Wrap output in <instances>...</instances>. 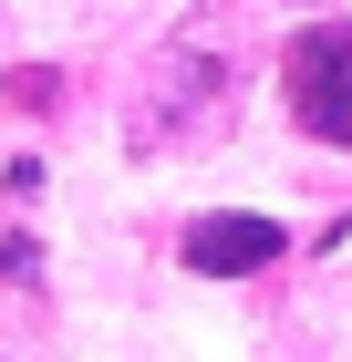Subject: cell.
<instances>
[{
    "mask_svg": "<svg viewBox=\"0 0 352 362\" xmlns=\"http://www.w3.org/2000/svg\"><path fill=\"white\" fill-rule=\"evenodd\" d=\"M228 83H239V52H228V31H217V21H187V31H176V42L156 52V104L135 114V145H156V135H187V124H208Z\"/></svg>",
    "mask_w": 352,
    "mask_h": 362,
    "instance_id": "6da1fadb",
    "label": "cell"
},
{
    "mask_svg": "<svg viewBox=\"0 0 352 362\" xmlns=\"http://www.w3.org/2000/svg\"><path fill=\"white\" fill-rule=\"evenodd\" d=\"M290 114H300V135L352 145V21H322L290 42Z\"/></svg>",
    "mask_w": 352,
    "mask_h": 362,
    "instance_id": "7a4b0ae2",
    "label": "cell"
},
{
    "mask_svg": "<svg viewBox=\"0 0 352 362\" xmlns=\"http://www.w3.org/2000/svg\"><path fill=\"white\" fill-rule=\"evenodd\" d=\"M52 93H62V83L42 73V62H21V73H11V104H21V114H52Z\"/></svg>",
    "mask_w": 352,
    "mask_h": 362,
    "instance_id": "277c9868",
    "label": "cell"
},
{
    "mask_svg": "<svg viewBox=\"0 0 352 362\" xmlns=\"http://www.w3.org/2000/svg\"><path fill=\"white\" fill-rule=\"evenodd\" d=\"M187 269H208V279H249V269H270L290 238H280V218H249V207H217V218H197L187 238Z\"/></svg>",
    "mask_w": 352,
    "mask_h": 362,
    "instance_id": "3957f363",
    "label": "cell"
}]
</instances>
